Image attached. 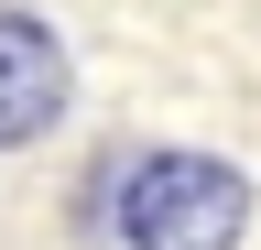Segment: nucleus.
<instances>
[{"label":"nucleus","instance_id":"f03ea898","mask_svg":"<svg viewBox=\"0 0 261 250\" xmlns=\"http://www.w3.org/2000/svg\"><path fill=\"white\" fill-rule=\"evenodd\" d=\"M65 44H55V22H33L22 0H0V152H33L65 120Z\"/></svg>","mask_w":261,"mask_h":250},{"label":"nucleus","instance_id":"f257e3e1","mask_svg":"<svg viewBox=\"0 0 261 250\" xmlns=\"http://www.w3.org/2000/svg\"><path fill=\"white\" fill-rule=\"evenodd\" d=\"M87 229H109L120 250H240L250 229V174L218 152H109L76 196Z\"/></svg>","mask_w":261,"mask_h":250}]
</instances>
